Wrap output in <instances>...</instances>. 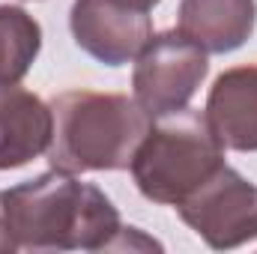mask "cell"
Returning <instances> with one entry per match:
<instances>
[{"label": "cell", "instance_id": "7", "mask_svg": "<svg viewBox=\"0 0 257 254\" xmlns=\"http://www.w3.org/2000/svg\"><path fill=\"white\" fill-rule=\"evenodd\" d=\"M51 132V105L18 84H0V171L24 168L48 153Z\"/></svg>", "mask_w": 257, "mask_h": 254}, {"label": "cell", "instance_id": "6", "mask_svg": "<svg viewBox=\"0 0 257 254\" xmlns=\"http://www.w3.org/2000/svg\"><path fill=\"white\" fill-rule=\"evenodd\" d=\"M69 27L78 48L105 66L132 63L153 36V18L144 0H75Z\"/></svg>", "mask_w": 257, "mask_h": 254}, {"label": "cell", "instance_id": "9", "mask_svg": "<svg viewBox=\"0 0 257 254\" xmlns=\"http://www.w3.org/2000/svg\"><path fill=\"white\" fill-rule=\"evenodd\" d=\"M257 24V0H183L177 30L206 54L242 48Z\"/></svg>", "mask_w": 257, "mask_h": 254}, {"label": "cell", "instance_id": "4", "mask_svg": "<svg viewBox=\"0 0 257 254\" xmlns=\"http://www.w3.org/2000/svg\"><path fill=\"white\" fill-rule=\"evenodd\" d=\"M209 75L206 51L189 42L180 30H165L150 36L132 69L135 102L150 120L189 108L192 96Z\"/></svg>", "mask_w": 257, "mask_h": 254}, {"label": "cell", "instance_id": "5", "mask_svg": "<svg viewBox=\"0 0 257 254\" xmlns=\"http://www.w3.org/2000/svg\"><path fill=\"white\" fill-rule=\"evenodd\" d=\"M177 212L215 251H230L257 239V186L230 165L183 200Z\"/></svg>", "mask_w": 257, "mask_h": 254}, {"label": "cell", "instance_id": "2", "mask_svg": "<svg viewBox=\"0 0 257 254\" xmlns=\"http://www.w3.org/2000/svg\"><path fill=\"white\" fill-rule=\"evenodd\" d=\"M51 168L66 174L126 171L153 120L123 93L69 90L51 99Z\"/></svg>", "mask_w": 257, "mask_h": 254}, {"label": "cell", "instance_id": "11", "mask_svg": "<svg viewBox=\"0 0 257 254\" xmlns=\"http://www.w3.org/2000/svg\"><path fill=\"white\" fill-rule=\"evenodd\" d=\"M18 251L9 233V221H6V203H3V191H0V254H12Z\"/></svg>", "mask_w": 257, "mask_h": 254}, {"label": "cell", "instance_id": "10", "mask_svg": "<svg viewBox=\"0 0 257 254\" xmlns=\"http://www.w3.org/2000/svg\"><path fill=\"white\" fill-rule=\"evenodd\" d=\"M42 51L39 21L15 3H0V84H18Z\"/></svg>", "mask_w": 257, "mask_h": 254}, {"label": "cell", "instance_id": "8", "mask_svg": "<svg viewBox=\"0 0 257 254\" xmlns=\"http://www.w3.org/2000/svg\"><path fill=\"white\" fill-rule=\"evenodd\" d=\"M206 120L236 153H257V63L221 72L206 96Z\"/></svg>", "mask_w": 257, "mask_h": 254}, {"label": "cell", "instance_id": "12", "mask_svg": "<svg viewBox=\"0 0 257 254\" xmlns=\"http://www.w3.org/2000/svg\"><path fill=\"white\" fill-rule=\"evenodd\" d=\"M144 3H147V6H150V9H153V6H156V3H159V0H144Z\"/></svg>", "mask_w": 257, "mask_h": 254}, {"label": "cell", "instance_id": "3", "mask_svg": "<svg viewBox=\"0 0 257 254\" xmlns=\"http://www.w3.org/2000/svg\"><path fill=\"white\" fill-rule=\"evenodd\" d=\"M224 150L227 147L212 132L206 114L183 108L156 117L138 144L128 171L147 200L180 206L227 165Z\"/></svg>", "mask_w": 257, "mask_h": 254}, {"label": "cell", "instance_id": "1", "mask_svg": "<svg viewBox=\"0 0 257 254\" xmlns=\"http://www.w3.org/2000/svg\"><path fill=\"white\" fill-rule=\"evenodd\" d=\"M18 251H111L132 248L138 227H123L111 197L75 174L45 171L3 191Z\"/></svg>", "mask_w": 257, "mask_h": 254}]
</instances>
